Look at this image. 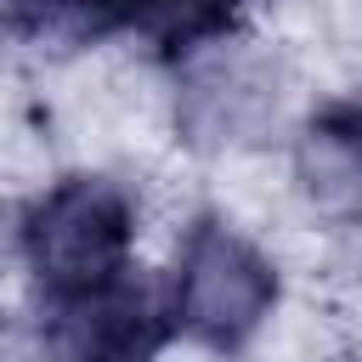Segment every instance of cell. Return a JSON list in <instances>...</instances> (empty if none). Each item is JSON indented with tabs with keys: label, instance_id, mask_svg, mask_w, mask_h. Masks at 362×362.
<instances>
[{
	"label": "cell",
	"instance_id": "cell-1",
	"mask_svg": "<svg viewBox=\"0 0 362 362\" xmlns=\"http://www.w3.org/2000/svg\"><path fill=\"white\" fill-rule=\"evenodd\" d=\"M164 294H170V317H175L181 339H192L215 356H232L277 311L283 277H277L272 255L255 238H243L232 221L198 215L175 243Z\"/></svg>",
	"mask_w": 362,
	"mask_h": 362
},
{
	"label": "cell",
	"instance_id": "cell-6",
	"mask_svg": "<svg viewBox=\"0 0 362 362\" xmlns=\"http://www.w3.org/2000/svg\"><path fill=\"white\" fill-rule=\"evenodd\" d=\"M68 11V0H0V23L6 28H17V34H28V28H45L51 17H62Z\"/></svg>",
	"mask_w": 362,
	"mask_h": 362
},
{
	"label": "cell",
	"instance_id": "cell-4",
	"mask_svg": "<svg viewBox=\"0 0 362 362\" xmlns=\"http://www.w3.org/2000/svg\"><path fill=\"white\" fill-rule=\"evenodd\" d=\"M243 0H68V17L85 34H141L158 51L181 57L226 40Z\"/></svg>",
	"mask_w": 362,
	"mask_h": 362
},
{
	"label": "cell",
	"instance_id": "cell-2",
	"mask_svg": "<svg viewBox=\"0 0 362 362\" xmlns=\"http://www.w3.org/2000/svg\"><path fill=\"white\" fill-rule=\"evenodd\" d=\"M17 255H23L40 300L107 283L136 266L130 260L136 255V198L124 192V181H113L102 170L62 175L23 209Z\"/></svg>",
	"mask_w": 362,
	"mask_h": 362
},
{
	"label": "cell",
	"instance_id": "cell-3",
	"mask_svg": "<svg viewBox=\"0 0 362 362\" xmlns=\"http://www.w3.org/2000/svg\"><path fill=\"white\" fill-rule=\"evenodd\" d=\"M40 328L57 362H153L175 339L170 294L164 283H147L141 266L40 300Z\"/></svg>",
	"mask_w": 362,
	"mask_h": 362
},
{
	"label": "cell",
	"instance_id": "cell-5",
	"mask_svg": "<svg viewBox=\"0 0 362 362\" xmlns=\"http://www.w3.org/2000/svg\"><path fill=\"white\" fill-rule=\"evenodd\" d=\"M311 136H317V141H328L334 153H345V158L362 170V90H356V96H339V102H328V107L317 113Z\"/></svg>",
	"mask_w": 362,
	"mask_h": 362
}]
</instances>
